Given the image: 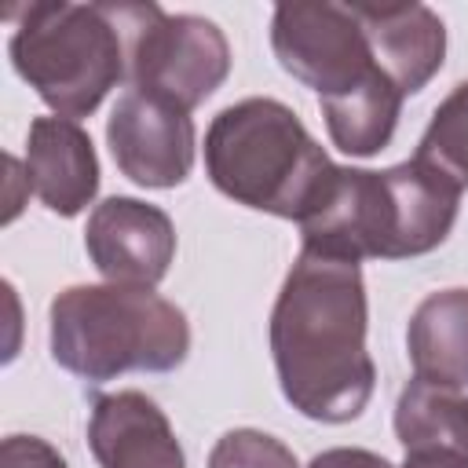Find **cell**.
Listing matches in <instances>:
<instances>
[{
	"instance_id": "1",
	"label": "cell",
	"mask_w": 468,
	"mask_h": 468,
	"mask_svg": "<svg viewBox=\"0 0 468 468\" xmlns=\"http://www.w3.org/2000/svg\"><path fill=\"white\" fill-rule=\"evenodd\" d=\"M366 322L362 267L300 249L271 311V355L292 410L322 424H347L366 410L377 384Z\"/></svg>"
},
{
	"instance_id": "2",
	"label": "cell",
	"mask_w": 468,
	"mask_h": 468,
	"mask_svg": "<svg viewBox=\"0 0 468 468\" xmlns=\"http://www.w3.org/2000/svg\"><path fill=\"white\" fill-rule=\"evenodd\" d=\"M11 66L55 110L88 117L128 69V44L139 4H69L44 0L11 11Z\"/></svg>"
},
{
	"instance_id": "3",
	"label": "cell",
	"mask_w": 468,
	"mask_h": 468,
	"mask_svg": "<svg viewBox=\"0 0 468 468\" xmlns=\"http://www.w3.org/2000/svg\"><path fill=\"white\" fill-rule=\"evenodd\" d=\"M51 358L88 380L172 373L186 362V314L143 285H69L51 300Z\"/></svg>"
},
{
	"instance_id": "4",
	"label": "cell",
	"mask_w": 468,
	"mask_h": 468,
	"mask_svg": "<svg viewBox=\"0 0 468 468\" xmlns=\"http://www.w3.org/2000/svg\"><path fill=\"white\" fill-rule=\"evenodd\" d=\"M333 161L303 121L278 99H241L219 110L205 132V172L230 201L303 219L322 197Z\"/></svg>"
},
{
	"instance_id": "5",
	"label": "cell",
	"mask_w": 468,
	"mask_h": 468,
	"mask_svg": "<svg viewBox=\"0 0 468 468\" xmlns=\"http://www.w3.org/2000/svg\"><path fill=\"white\" fill-rule=\"evenodd\" d=\"M128 73L132 88L194 110L227 80L230 44L223 29L201 15H165L157 4H139Z\"/></svg>"
},
{
	"instance_id": "6",
	"label": "cell",
	"mask_w": 468,
	"mask_h": 468,
	"mask_svg": "<svg viewBox=\"0 0 468 468\" xmlns=\"http://www.w3.org/2000/svg\"><path fill=\"white\" fill-rule=\"evenodd\" d=\"M271 48L289 77L318 91V102L355 91L380 69L351 4H278Z\"/></svg>"
},
{
	"instance_id": "7",
	"label": "cell",
	"mask_w": 468,
	"mask_h": 468,
	"mask_svg": "<svg viewBox=\"0 0 468 468\" xmlns=\"http://www.w3.org/2000/svg\"><path fill=\"white\" fill-rule=\"evenodd\" d=\"M106 143L117 168L146 190L179 186L190 176L197 150L190 110L139 88L117 99L106 121Z\"/></svg>"
},
{
	"instance_id": "8",
	"label": "cell",
	"mask_w": 468,
	"mask_h": 468,
	"mask_svg": "<svg viewBox=\"0 0 468 468\" xmlns=\"http://www.w3.org/2000/svg\"><path fill=\"white\" fill-rule=\"evenodd\" d=\"M84 249L106 282L154 289L176 260V227L165 208L117 194L91 208Z\"/></svg>"
},
{
	"instance_id": "9",
	"label": "cell",
	"mask_w": 468,
	"mask_h": 468,
	"mask_svg": "<svg viewBox=\"0 0 468 468\" xmlns=\"http://www.w3.org/2000/svg\"><path fill=\"white\" fill-rule=\"evenodd\" d=\"M373 62L406 95H417L446 58L442 18L424 4H351Z\"/></svg>"
},
{
	"instance_id": "10",
	"label": "cell",
	"mask_w": 468,
	"mask_h": 468,
	"mask_svg": "<svg viewBox=\"0 0 468 468\" xmlns=\"http://www.w3.org/2000/svg\"><path fill=\"white\" fill-rule=\"evenodd\" d=\"M88 446L99 468H186L165 410L143 391H113L95 399Z\"/></svg>"
},
{
	"instance_id": "11",
	"label": "cell",
	"mask_w": 468,
	"mask_h": 468,
	"mask_svg": "<svg viewBox=\"0 0 468 468\" xmlns=\"http://www.w3.org/2000/svg\"><path fill=\"white\" fill-rule=\"evenodd\" d=\"M26 183L55 216H77L99 194V157L69 117H37L26 135Z\"/></svg>"
},
{
	"instance_id": "12",
	"label": "cell",
	"mask_w": 468,
	"mask_h": 468,
	"mask_svg": "<svg viewBox=\"0 0 468 468\" xmlns=\"http://www.w3.org/2000/svg\"><path fill=\"white\" fill-rule=\"evenodd\" d=\"M384 176H388L395 216H399V260L439 249L457 223L464 186L450 179L442 168L428 165L424 157L399 161L384 168Z\"/></svg>"
},
{
	"instance_id": "13",
	"label": "cell",
	"mask_w": 468,
	"mask_h": 468,
	"mask_svg": "<svg viewBox=\"0 0 468 468\" xmlns=\"http://www.w3.org/2000/svg\"><path fill=\"white\" fill-rule=\"evenodd\" d=\"M406 347L417 377L468 388V289L424 296L410 318Z\"/></svg>"
},
{
	"instance_id": "14",
	"label": "cell",
	"mask_w": 468,
	"mask_h": 468,
	"mask_svg": "<svg viewBox=\"0 0 468 468\" xmlns=\"http://www.w3.org/2000/svg\"><path fill=\"white\" fill-rule=\"evenodd\" d=\"M395 435L406 453L442 450L468 457V395H461V388L413 377L395 402Z\"/></svg>"
},
{
	"instance_id": "15",
	"label": "cell",
	"mask_w": 468,
	"mask_h": 468,
	"mask_svg": "<svg viewBox=\"0 0 468 468\" xmlns=\"http://www.w3.org/2000/svg\"><path fill=\"white\" fill-rule=\"evenodd\" d=\"M318 106H322L325 132L336 150H344L351 157H373L395 135L402 91L384 77V69H377L355 91H347L340 99H325Z\"/></svg>"
},
{
	"instance_id": "16",
	"label": "cell",
	"mask_w": 468,
	"mask_h": 468,
	"mask_svg": "<svg viewBox=\"0 0 468 468\" xmlns=\"http://www.w3.org/2000/svg\"><path fill=\"white\" fill-rule=\"evenodd\" d=\"M417 157L442 168L450 179L468 186V80L457 84L431 113Z\"/></svg>"
},
{
	"instance_id": "17",
	"label": "cell",
	"mask_w": 468,
	"mask_h": 468,
	"mask_svg": "<svg viewBox=\"0 0 468 468\" xmlns=\"http://www.w3.org/2000/svg\"><path fill=\"white\" fill-rule=\"evenodd\" d=\"M208 468H300V464L282 439L256 428H234L212 446Z\"/></svg>"
},
{
	"instance_id": "18",
	"label": "cell",
	"mask_w": 468,
	"mask_h": 468,
	"mask_svg": "<svg viewBox=\"0 0 468 468\" xmlns=\"http://www.w3.org/2000/svg\"><path fill=\"white\" fill-rule=\"evenodd\" d=\"M0 468H69L62 453L37 435H7L0 446Z\"/></svg>"
},
{
	"instance_id": "19",
	"label": "cell",
	"mask_w": 468,
	"mask_h": 468,
	"mask_svg": "<svg viewBox=\"0 0 468 468\" xmlns=\"http://www.w3.org/2000/svg\"><path fill=\"white\" fill-rule=\"evenodd\" d=\"M307 468H395L391 461H384L373 450H355V446H336V450H322Z\"/></svg>"
},
{
	"instance_id": "20",
	"label": "cell",
	"mask_w": 468,
	"mask_h": 468,
	"mask_svg": "<svg viewBox=\"0 0 468 468\" xmlns=\"http://www.w3.org/2000/svg\"><path fill=\"white\" fill-rule=\"evenodd\" d=\"M402 468H468V457L442 453V450H420V453H406Z\"/></svg>"
}]
</instances>
